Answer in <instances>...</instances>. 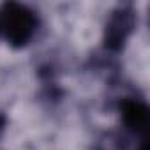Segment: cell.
Masks as SVG:
<instances>
[{
    "label": "cell",
    "mask_w": 150,
    "mask_h": 150,
    "mask_svg": "<svg viewBox=\"0 0 150 150\" xmlns=\"http://www.w3.org/2000/svg\"><path fill=\"white\" fill-rule=\"evenodd\" d=\"M35 30L34 14L18 4H7L0 11V32L11 44H25Z\"/></svg>",
    "instance_id": "cell-1"
},
{
    "label": "cell",
    "mask_w": 150,
    "mask_h": 150,
    "mask_svg": "<svg viewBox=\"0 0 150 150\" xmlns=\"http://www.w3.org/2000/svg\"><path fill=\"white\" fill-rule=\"evenodd\" d=\"M131 27H132V16L131 13L127 11H118L110 25H108V44L113 46V44H120L125 41L127 34L131 32Z\"/></svg>",
    "instance_id": "cell-2"
},
{
    "label": "cell",
    "mask_w": 150,
    "mask_h": 150,
    "mask_svg": "<svg viewBox=\"0 0 150 150\" xmlns=\"http://www.w3.org/2000/svg\"><path fill=\"white\" fill-rule=\"evenodd\" d=\"M124 115H125V120L129 125L136 127V129H143L146 125V110L136 103H131V104H125L124 108Z\"/></svg>",
    "instance_id": "cell-3"
}]
</instances>
